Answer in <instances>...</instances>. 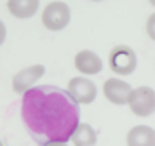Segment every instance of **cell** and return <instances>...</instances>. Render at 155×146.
<instances>
[{"mask_svg": "<svg viewBox=\"0 0 155 146\" xmlns=\"http://www.w3.org/2000/svg\"><path fill=\"white\" fill-rule=\"evenodd\" d=\"M70 141L73 146H94L98 143V134L89 124H78Z\"/></svg>", "mask_w": 155, "mask_h": 146, "instance_id": "8fae6325", "label": "cell"}, {"mask_svg": "<svg viewBox=\"0 0 155 146\" xmlns=\"http://www.w3.org/2000/svg\"><path fill=\"white\" fill-rule=\"evenodd\" d=\"M45 73V66L44 64H31L28 68L18 71L12 76V90L16 94H25L26 90H30L33 87V83L42 78Z\"/></svg>", "mask_w": 155, "mask_h": 146, "instance_id": "8992f818", "label": "cell"}, {"mask_svg": "<svg viewBox=\"0 0 155 146\" xmlns=\"http://www.w3.org/2000/svg\"><path fill=\"white\" fill-rule=\"evenodd\" d=\"M66 90L78 104H91L98 96V89H96L94 82L85 76H73L68 82Z\"/></svg>", "mask_w": 155, "mask_h": 146, "instance_id": "5b68a950", "label": "cell"}, {"mask_svg": "<svg viewBox=\"0 0 155 146\" xmlns=\"http://www.w3.org/2000/svg\"><path fill=\"white\" fill-rule=\"evenodd\" d=\"M131 90H133L131 85L127 82H124V80H120V78H108L103 83V94H105V97L112 104H117V106L127 104Z\"/></svg>", "mask_w": 155, "mask_h": 146, "instance_id": "52a82bcc", "label": "cell"}, {"mask_svg": "<svg viewBox=\"0 0 155 146\" xmlns=\"http://www.w3.org/2000/svg\"><path fill=\"white\" fill-rule=\"evenodd\" d=\"M0 146H4V143H2V141H0Z\"/></svg>", "mask_w": 155, "mask_h": 146, "instance_id": "e0dca14e", "label": "cell"}, {"mask_svg": "<svg viewBox=\"0 0 155 146\" xmlns=\"http://www.w3.org/2000/svg\"><path fill=\"white\" fill-rule=\"evenodd\" d=\"M127 146H155V129L148 125H134L127 132Z\"/></svg>", "mask_w": 155, "mask_h": 146, "instance_id": "9c48e42d", "label": "cell"}, {"mask_svg": "<svg viewBox=\"0 0 155 146\" xmlns=\"http://www.w3.org/2000/svg\"><path fill=\"white\" fill-rule=\"evenodd\" d=\"M40 0H7V9L18 19H28L38 11Z\"/></svg>", "mask_w": 155, "mask_h": 146, "instance_id": "30bf717a", "label": "cell"}, {"mask_svg": "<svg viewBox=\"0 0 155 146\" xmlns=\"http://www.w3.org/2000/svg\"><path fill=\"white\" fill-rule=\"evenodd\" d=\"M70 23V7L64 2H51L42 12V24L49 31H61Z\"/></svg>", "mask_w": 155, "mask_h": 146, "instance_id": "277c9868", "label": "cell"}, {"mask_svg": "<svg viewBox=\"0 0 155 146\" xmlns=\"http://www.w3.org/2000/svg\"><path fill=\"white\" fill-rule=\"evenodd\" d=\"M148 2H150V4H152V5L155 7V0H148Z\"/></svg>", "mask_w": 155, "mask_h": 146, "instance_id": "9a60e30c", "label": "cell"}, {"mask_svg": "<svg viewBox=\"0 0 155 146\" xmlns=\"http://www.w3.org/2000/svg\"><path fill=\"white\" fill-rule=\"evenodd\" d=\"M127 104L136 117H150L155 113V90L141 85L131 90Z\"/></svg>", "mask_w": 155, "mask_h": 146, "instance_id": "7a4b0ae2", "label": "cell"}, {"mask_svg": "<svg viewBox=\"0 0 155 146\" xmlns=\"http://www.w3.org/2000/svg\"><path fill=\"white\" fill-rule=\"evenodd\" d=\"M47 146H68L66 143H51V144H47Z\"/></svg>", "mask_w": 155, "mask_h": 146, "instance_id": "5bb4252c", "label": "cell"}, {"mask_svg": "<svg viewBox=\"0 0 155 146\" xmlns=\"http://www.w3.org/2000/svg\"><path fill=\"white\" fill-rule=\"evenodd\" d=\"M91 2H103V0H91Z\"/></svg>", "mask_w": 155, "mask_h": 146, "instance_id": "2e32d148", "label": "cell"}, {"mask_svg": "<svg viewBox=\"0 0 155 146\" xmlns=\"http://www.w3.org/2000/svg\"><path fill=\"white\" fill-rule=\"evenodd\" d=\"M108 63H110V68H112L113 73L126 76V75H131L136 70L138 59H136V52L131 47H127V45H117V47H113L110 50Z\"/></svg>", "mask_w": 155, "mask_h": 146, "instance_id": "3957f363", "label": "cell"}, {"mask_svg": "<svg viewBox=\"0 0 155 146\" xmlns=\"http://www.w3.org/2000/svg\"><path fill=\"white\" fill-rule=\"evenodd\" d=\"M21 118L37 144L70 141L80 124L78 103L56 85H35L23 94Z\"/></svg>", "mask_w": 155, "mask_h": 146, "instance_id": "6da1fadb", "label": "cell"}, {"mask_svg": "<svg viewBox=\"0 0 155 146\" xmlns=\"http://www.w3.org/2000/svg\"><path fill=\"white\" fill-rule=\"evenodd\" d=\"M73 64H75V68L80 71V73H84V75H98L99 71L103 70V61H101V57H99L96 52H92V50H80L77 56H75V59H73Z\"/></svg>", "mask_w": 155, "mask_h": 146, "instance_id": "ba28073f", "label": "cell"}, {"mask_svg": "<svg viewBox=\"0 0 155 146\" xmlns=\"http://www.w3.org/2000/svg\"><path fill=\"white\" fill-rule=\"evenodd\" d=\"M147 35L155 42V12L150 14V18L147 21Z\"/></svg>", "mask_w": 155, "mask_h": 146, "instance_id": "7c38bea8", "label": "cell"}, {"mask_svg": "<svg viewBox=\"0 0 155 146\" xmlns=\"http://www.w3.org/2000/svg\"><path fill=\"white\" fill-rule=\"evenodd\" d=\"M5 37H7V28L4 24V21L0 19V45L5 42Z\"/></svg>", "mask_w": 155, "mask_h": 146, "instance_id": "4fadbf2b", "label": "cell"}]
</instances>
